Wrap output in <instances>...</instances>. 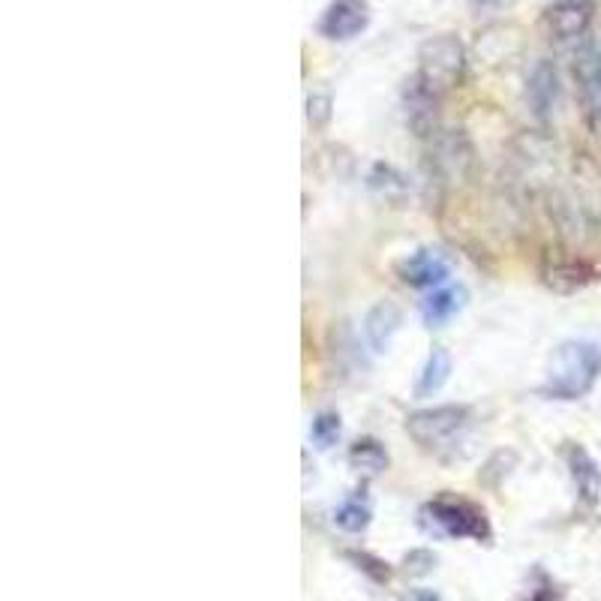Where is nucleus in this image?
Wrapping results in <instances>:
<instances>
[{
  "label": "nucleus",
  "instance_id": "obj_18",
  "mask_svg": "<svg viewBox=\"0 0 601 601\" xmlns=\"http://www.w3.org/2000/svg\"><path fill=\"white\" fill-rule=\"evenodd\" d=\"M334 523H337L343 532H361V529H367V523H370V505L361 502L358 496H352V499H346V502L337 505Z\"/></svg>",
  "mask_w": 601,
  "mask_h": 601
},
{
  "label": "nucleus",
  "instance_id": "obj_17",
  "mask_svg": "<svg viewBox=\"0 0 601 601\" xmlns=\"http://www.w3.org/2000/svg\"><path fill=\"white\" fill-rule=\"evenodd\" d=\"M544 283L556 292H574L583 283H589V268L574 265V262H556L544 268Z\"/></svg>",
  "mask_w": 601,
  "mask_h": 601
},
{
  "label": "nucleus",
  "instance_id": "obj_16",
  "mask_svg": "<svg viewBox=\"0 0 601 601\" xmlns=\"http://www.w3.org/2000/svg\"><path fill=\"white\" fill-rule=\"evenodd\" d=\"M349 463H352V469H358V472L379 475L382 469H388V451L382 448L379 439L364 436V439H358V442L349 448Z\"/></svg>",
  "mask_w": 601,
  "mask_h": 601
},
{
  "label": "nucleus",
  "instance_id": "obj_3",
  "mask_svg": "<svg viewBox=\"0 0 601 601\" xmlns=\"http://www.w3.org/2000/svg\"><path fill=\"white\" fill-rule=\"evenodd\" d=\"M466 73V52L463 43L451 34L433 37L421 46L418 52V76L433 85L439 94H445L448 88H457L463 82Z\"/></svg>",
  "mask_w": 601,
  "mask_h": 601
},
{
  "label": "nucleus",
  "instance_id": "obj_19",
  "mask_svg": "<svg viewBox=\"0 0 601 601\" xmlns=\"http://www.w3.org/2000/svg\"><path fill=\"white\" fill-rule=\"evenodd\" d=\"M310 439L319 448H331L340 439V415L337 412H319L310 424Z\"/></svg>",
  "mask_w": 601,
  "mask_h": 601
},
{
  "label": "nucleus",
  "instance_id": "obj_2",
  "mask_svg": "<svg viewBox=\"0 0 601 601\" xmlns=\"http://www.w3.org/2000/svg\"><path fill=\"white\" fill-rule=\"evenodd\" d=\"M469 409L457 406V403H445V406H430V409H418L406 418V430L409 436L424 448V451H436L442 454L445 448H454L463 433L469 430Z\"/></svg>",
  "mask_w": 601,
  "mask_h": 601
},
{
  "label": "nucleus",
  "instance_id": "obj_10",
  "mask_svg": "<svg viewBox=\"0 0 601 601\" xmlns=\"http://www.w3.org/2000/svg\"><path fill=\"white\" fill-rule=\"evenodd\" d=\"M397 274L406 286L415 289H430L445 283L448 277V262L442 259V253L436 250H415L412 256H406L403 262H397Z\"/></svg>",
  "mask_w": 601,
  "mask_h": 601
},
{
  "label": "nucleus",
  "instance_id": "obj_4",
  "mask_svg": "<svg viewBox=\"0 0 601 601\" xmlns=\"http://www.w3.org/2000/svg\"><path fill=\"white\" fill-rule=\"evenodd\" d=\"M421 517L427 526L454 535V538H487L490 526L481 508H475L466 499H433L421 508Z\"/></svg>",
  "mask_w": 601,
  "mask_h": 601
},
{
  "label": "nucleus",
  "instance_id": "obj_1",
  "mask_svg": "<svg viewBox=\"0 0 601 601\" xmlns=\"http://www.w3.org/2000/svg\"><path fill=\"white\" fill-rule=\"evenodd\" d=\"M601 373V346L589 340H568L550 358L544 394L556 400H577L583 397Z\"/></svg>",
  "mask_w": 601,
  "mask_h": 601
},
{
  "label": "nucleus",
  "instance_id": "obj_14",
  "mask_svg": "<svg viewBox=\"0 0 601 601\" xmlns=\"http://www.w3.org/2000/svg\"><path fill=\"white\" fill-rule=\"evenodd\" d=\"M466 304V289L463 286H448V289H436L433 295H427L421 301V316L430 328H439L442 322H448L454 313H460Z\"/></svg>",
  "mask_w": 601,
  "mask_h": 601
},
{
  "label": "nucleus",
  "instance_id": "obj_21",
  "mask_svg": "<svg viewBox=\"0 0 601 601\" xmlns=\"http://www.w3.org/2000/svg\"><path fill=\"white\" fill-rule=\"evenodd\" d=\"M472 4H475V7H502L505 0H472Z\"/></svg>",
  "mask_w": 601,
  "mask_h": 601
},
{
  "label": "nucleus",
  "instance_id": "obj_15",
  "mask_svg": "<svg viewBox=\"0 0 601 601\" xmlns=\"http://www.w3.org/2000/svg\"><path fill=\"white\" fill-rule=\"evenodd\" d=\"M448 373H451V355H448V349L436 346V349L427 355V364H424V370H421V376H418V385H415L418 397L436 394V391L448 382Z\"/></svg>",
  "mask_w": 601,
  "mask_h": 601
},
{
  "label": "nucleus",
  "instance_id": "obj_8",
  "mask_svg": "<svg viewBox=\"0 0 601 601\" xmlns=\"http://www.w3.org/2000/svg\"><path fill=\"white\" fill-rule=\"evenodd\" d=\"M367 22H370V10L364 0H334L319 22V31L322 37L334 43H349L367 28Z\"/></svg>",
  "mask_w": 601,
  "mask_h": 601
},
{
  "label": "nucleus",
  "instance_id": "obj_20",
  "mask_svg": "<svg viewBox=\"0 0 601 601\" xmlns=\"http://www.w3.org/2000/svg\"><path fill=\"white\" fill-rule=\"evenodd\" d=\"M307 118L313 127H325L331 118V97L328 94H310L307 100Z\"/></svg>",
  "mask_w": 601,
  "mask_h": 601
},
{
  "label": "nucleus",
  "instance_id": "obj_11",
  "mask_svg": "<svg viewBox=\"0 0 601 601\" xmlns=\"http://www.w3.org/2000/svg\"><path fill=\"white\" fill-rule=\"evenodd\" d=\"M403 325V313L394 301H379L370 307L367 319H364V340L373 352H385L394 340V334Z\"/></svg>",
  "mask_w": 601,
  "mask_h": 601
},
{
  "label": "nucleus",
  "instance_id": "obj_13",
  "mask_svg": "<svg viewBox=\"0 0 601 601\" xmlns=\"http://www.w3.org/2000/svg\"><path fill=\"white\" fill-rule=\"evenodd\" d=\"M568 466H571V475H574V481H577L580 496H583L589 505H595V502L601 499V469H598V463L589 457L586 448L571 445V448H568Z\"/></svg>",
  "mask_w": 601,
  "mask_h": 601
},
{
  "label": "nucleus",
  "instance_id": "obj_6",
  "mask_svg": "<svg viewBox=\"0 0 601 601\" xmlns=\"http://www.w3.org/2000/svg\"><path fill=\"white\" fill-rule=\"evenodd\" d=\"M439 106L442 94L427 85L418 73L406 79L403 85V109H406V124L418 139H430L439 133Z\"/></svg>",
  "mask_w": 601,
  "mask_h": 601
},
{
  "label": "nucleus",
  "instance_id": "obj_5",
  "mask_svg": "<svg viewBox=\"0 0 601 601\" xmlns=\"http://www.w3.org/2000/svg\"><path fill=\"white\" fill-rule=\"evenodd\" d=\"M475 151L460 130H439L430 136V166L442 184H460L469 178Z\"/></svg>",
  "mask_w": 601,
  "mask_h": 601
},
{
  "label": "nucleus",
  "instance_id": "obj_22",
  "mask_svg": "<svg viewBox=\"0 0 601 601\" xmlns=\"http://www.w3.org/2000/svg\"><path fill=\"white\" fill-rule=\"evenodd\" d=\"M415 601H439V595H433V592H418Z\"/></svg>",
  "mask_w": 601,
  "mask_h": 601
},
{
  "label": "nucleus",
  "instance_id": "obj_9",
  "mask_svg": "<svg viewBox=\"0 0 601 601\" xmlns=\"http://www.w3.org/2000/svg\"><path fill=\"white\" fill-rule=\"evenodd\" d=\"M559 70L553 61H538L526 79V103L538 121H547L559 106Z\"/></svg>",
  "mask_w": 601,
  "mask_h": 601
},
{
  "label": "nucleus",
  "instance_id": "obj_12",
  "mask_svg": "<svg viewBox=\"0 0 601 601\" xmlns=\"http://www.w3.org/2000/svg\"><path fill=\"white\" fill-rule=\"evenodd\" d=\"M589 19H592V10H589L586 0H559V4L550 7V13H547L550 34L556 40L583 37L586 28H589Z\"/></svg>",
  "mask_w": 601,
  "mask_h": 601
},
{
  "label": "nucleus",
  "instance_id": "obj_7",
  "mask_svg": "<svg viewBox=\"0 0 601 601\" xmlns=\"http://www.w3.org/2000/svg\"><path fill=\"white\" fill-rule=\"evenodd\" d=\"M574 79L580 91V106L589 130L601 136V49L598 46H583L577 52L574 64Z\"/></svg>",
  "mask_w": 601,
  "mask_h": 601
}]
</instances>
